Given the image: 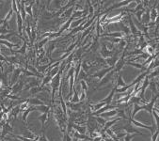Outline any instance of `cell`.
Masks as SVG:
<instances>
[{
	"mask_svg": "<svg viewBox=\"0 0 159 141\" xmlns=\"http://www.w3.org/2000/svg\"><path fill=\"white\" fill-rule=\"evenodd\" d=\"M144 10H141V11H139L138 12H137L136 13V15H137V17H138V21H141V15L143 14V12H144Z\"/></svg>",
	"mask_w": 159,
	"mask_h": 141,
	"instance_id": "cell-6",
	"label": "cell"
},
{
	"mask_svg": "<svg viewBox=\"0 0 159 141\" xmlns=\"http://www.w3.org/2000/svg\"><path fill=\"white\" fill-rule=\"evenodd\" d=\"M80 66H81V65H80V63H79L77 65V69H76V74H75V77H77V76H78V74H79V70H80Z\"/></svg>",
	"mask_w": 159,
	"mask_h": 141,
	"instance_id": "cell-14",
	"label": "cell"
},
{
	"mask_svg": "<svg viewBox=\"0 0 159 141\" xmlns=\"http://www.w3.org/2000/svg\"><path fill=\"white\" fill-rule=\"evenodd\" d=\"M82 20H83V19H80V20H78L77 22H75V23H73V26H77L78 24H80V23L82 22Z\"/></svg>",
	"mask_w": 159,
	"mask_h": 141,
	"instance_id": "cell-13",
	"label": "cell"
},
{
	"mask_svg": "<svg viewBox=\"0 0 159 141\" xmlns=\"http://www.w3.org/2000/svg\"><path fill=\"white\" fill-rule=\"evenodd\" d=\"M129 17V23H130V27H131V30H132V33H134V34H137L138 33V30H137V27L135 26L134 23L132 21V19L130 18V16H128Z\"/></svg>",
	"mask_w": 159,
	"mask_h": 141,
	"instance_id": "cell-2",
	"label": "cell"
},
{
	"mask_svg": "<svg viewBox=\"0 0 159 141\" xmlns=\"http://www.w3.org/2000/svg\"><path fill=\"white\" fill-rule=\"evenodd\" d=\"M79 101V99H78V95H77V92H76V90H75V88H74V99H73V102H76Z\"/></svg>",
	"mask_w": 159,
	"mask_h": 141,
	"instance_id": "cell-9",
	"label": "cell"
},
{
	"mask_svg": "<svg viewBox=\"0 0 159 141\" xmlns=\"http://www.w3.org/2000/svg\"><path fill=\"white\" fill-rule=\"evenodd\" d=\"M117 87H119V86H120V87H122V88H124L125 86H126V84H125V82L122 80V77L121 76H119V78H118V83H117L116 85Z\"/></svg>",
	"mask_w": 159,
	"mask_h": 141,
	"instance_id": "cell-3",
	"label": "cell"
},
{
	"mask_svg": "<svg viewBox=\"0 0 159 141\" xmlns=\"http://www.w3.org/2000/svg\"><path fill=\"white\" fill-rule=\"evenodd\" d=\"M127 64L129 65H132V66H134V67L138 68V69H142V70H147L146 68L142 65V64H137V63H132V62H127Z\"/></svg>",
	"mask_w": 159,
	"mask_h": 141,
	"instance_id": "cell-4",
	"label": "cell"
},
{
	"mask_svg": "<svg viewBox=\"0 0 159 141\" xmlns=\"http://www.w3.org/2000/svg\"><path fill=\"white\" fill-rule=\"evenodd\" d=\"M151 15H150V16H151V18H152V21H154V20H155V18L157 17V12H156V10L155 9H152V12H151Z\"/></svg>",
	"mask_w": 159,
	"mask_h": 141,
	"instance_id": "cell-5",
	"label": "cell"
},
{
	"mask_svg": "<svg viewBox=\"0 0 159 141\" xmlns=\"http://www.w3.org/2000/svg\"><path fill=\"white\" fill-rule=\"evenodd\" d=\"M108 36H113V37H121V33L120 32H116V33H110V34H106Z\"/></svg>",
	"mask_w": 159,
	"mask_h": 141,
	"instance_id": "cell-8",
	"label": "cell"
},
{
	"mask_svg": "<svg viewBox=\"0 0 159 141\" xmlns=\"http://www.w3.org/2000/svg\"><path fill=\"white\" fill-rule=\"evenodd\" d=\"M148 85H149V77L148 76H146V78H145V80H144V83H143V85H142V88H141V97L144 96L145 89H146V88L148 87Z\"/></svg>",
	"mask_w": 159,
	"mask_h": 141,
	"instance_id": "cell-1",
	"label": "cell"
},
{
	"mask_svg": "<svg viewBox=\"0 0 159 141\" xmlns=\"http://www.w3.org/2000/svg\"><path fill=\"white\" fill-rule=\"evenodd\" d=\"M116 113H117V111H115V110H114V111H111V112H109V113H106V115L104 114L103 116H111V115L113 116L114 114H116Z\"/></svg>",
	"mask_w": 159,
	"mask_h": 141,
	"instance_id": "cell-11",
	"label": "cell"
},
{
	"mask_svg": "<svg viewBox=\"0 0 159 141\" xmlns=\"http://www.w3.org/2000/svg\"><path fill=\"white\" fill-rule=\"evenodd\" d=\"M105 104H106V103H105V102H101V103H99V104H96V105H94V108H95V109H99L100 107H101V106H103V105H105Z\"/></svg>",
	"mask_w": 159,
	"mask_h": 141,
	"instance_id": "cell-10",
	"label": "cell"
},
{
	"mask_svg": "<svg viewBox=\"0 0 159 141\" xmlns=\"http://www.w3.org/2000/svg\"><path fill=\"white\" fill-rule=\"evenodd\" d=\"M18 26H19V32H21L22 29V21H21V17L20 15L18 14Z\"/></svg>",
	"mask_w": 159,
	"mask_h": 141,
	"instance_id": "cell-7",
	"label": "cell"
},
{
	"mask_svg": "<svg viewBox=\"0 0 159 141\" xmlns=\"http://www.w3.org/2000/svg\"><path fill=\"white\" fill-rule=\"evenodd\" d=\"M81 85H82V88H83V89H84V90H86V89H87V86H86V82L84 81V80H81Z\"/></svg>",
	"mask_w": 159,
	"mask_h": 141,
	"instance_id": "cell-12",
	"label": "cell"
}]
</instances>
